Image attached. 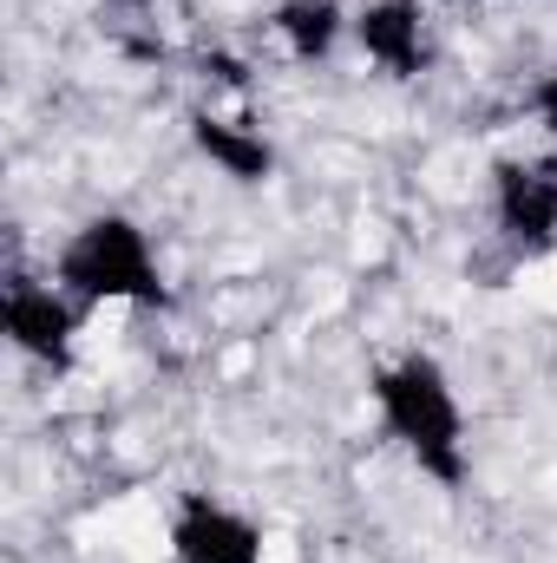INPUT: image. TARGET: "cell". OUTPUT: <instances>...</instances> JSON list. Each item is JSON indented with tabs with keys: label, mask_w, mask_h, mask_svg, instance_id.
<instances>
[{
	"label": "cell",
	"mask_w": 557,
	"mask_h": 563,
	"mask_svg": "<svg viewBox=\"0 0 557 563\" xmlns=\"http://www.w3.org/2000/svg\"><path fill=\"white\" fill-rule=\"evenodd\" d=\"M368 407H374L381 439L414 465L419 478H433L439 492H466V478H472V420H466L459 380L446 374L439 354L401 347V354L374 361Z\"/></svg>",
	"instance_id": "6da1fadb"
},
{
	"label": "cell",
	"mask_w": 557,
	"mask_h": 563,
	"mask_svg": "<svg viewBox=\"0 0 557 563\" xmlns=\"http://www.w3.org/2000/svg\"><path fill=\"white\" fill-rule=\"evenodd\" d=\"M0 328H7V347H13L26 367L73 374L86 308L53 282V269H46V276H33V269H7V282H0Z\"/></svg>",
	"instance_id": "3957f363"
},
{
	"label": "cell",
	"mask_w": 557,
	"mask_h": 563,
	"mask_svg": "<svg viewBox=\"0 0 557 563\" xmlns=\"http://www.w3.org/2000/svg\"><path fill=\"white\" fill-rule=\"evenodd\" d=\"M525 106H532V119H538V132L545 139H557V59L538 73V86L525 92Z\"/></svg>",
	"instance_id": "9c48e42d"
},
{
	"label": "cell",
	"mask_w": 557,
	"mask_h": 563,
	"mask_svg": "<svg viewBox=\"0 0 557 563\" xmlns=\"http://www.w3.org/2000/svg\"><path fill=\"white\" fill-rule=\"evenodd\" d=\"M190 151L217 170V177H230V184H243V190H256V184H270L282 170L276 157V139L256 125V119H243V112H217V106H197L190 119Z\"/></svg>",
	"instance_id": "52a82bcc"
},
{
	"label": "cell",
	"mask_w": 557,
	"mask_h": 563,
	"mask_svg": "<svg viewBox=\"0 0 557 563\" xmlns=\"http://www.w3.org/2000/svg\"><path fill=\"white\" fill-rule=\"evenodd\" d=\"M492 230L518 256L557 250V157H499L492 164Z\"/></svg>",
	"instance_id": "5b68a950"
},
{
	"label": "cell",
	"mask_w": 557,
	"mask_h": 563,
	"mask_svg": "<svg viewBox=\"0 0 557 563\" xmlns=\"http://www.w3.org/2000/svg\"><path fill=\"white\" fill-rule=\"evenodd\" d=\"M53 282L92 314V308H171V276L139 217L125 210H92L86 223L66 230L53 250Z\"/></svg>",
	"instance_id": "7a4b0ae2"
},
{
	"label": "cell",
	"mask_w": 557,
	"mask_h": 563,
	"mask_svg": "<svg viewBox=\"0 0 557 563\" xmlns=\"http://www.w3.org/2000/svg\"><path fill=\"white\" fill-rule=\"evenodd\" d=\"M204 79H217V86H230V92H250V66H243L237 53H204Z\"/></svg>",
	"instance_id": "30bf717a"
},
{
	"label": "cell",
	"mask_w": 557,
	"mask_h": 563,
	"mask_svg": "<svg viewBox=\"0 0 557 563\" xmlns=\"http://www.w3.org/2000/svg\"><path fill=\"white\" fill-rule=\"evenodd\" d=\"M361 59L381 79H419L433 66V26H426V0H361L354 7V33Z\"/></svg>",
	"instance_id": "8992f818"
},
{
	"label": "cell",
	"mask_w": 557,
	"mask_h": 563,
	"mask_svg": "<svg viewBox=\"0 0 557 563\" xmlns=\"http://www.w3.org/2000/svg\"><path fill=\"white\" fill-rule=\"evenodd\" d=\"M263 33L276 40V53L288 66H321L354 33V13L341 0H276L270 20H263Z\"/></svg>",
	"instance_id": "ba28073f"
},
{
	"label": "cell",
	"mask_w": 557,
	"mask_h": 563,
	"mask_svg": "<svg viewBox=\"0 0 557 563\" xmlns=\"http://www.w3.org/2000/svg\"><path fill=\"white\" fill-rule=\"evenodd\" d=\"M164 551H171V563H263L270 531H263V518H250L243 505H230L217 492H177V505L164 518Z\"/></svg>",
	"instance_id": "277c9868"
}]
</instances>
